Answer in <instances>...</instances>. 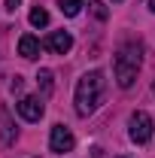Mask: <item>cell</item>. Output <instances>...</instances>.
I'll use <instances>...</instances> for the list:
<instances>
[{
  "instance_id": "5",
  "label": "cell",
  "mask_w": 155,
  "mask_h": 158,
  "mask_svg": "<svg viewBox=\"0 0 155 158\" xmlns=\"http://www.w3.org/2000/svg\"><path fill=\"white\" fill-rule=\"evenodd\" d=\"M15 110L24 122H40L43 113H46V103H43V98H21L15 103Z\"/></svg>"
},
{
  "instance_id": "12",
  "label": "cell",
  "mask_w": 155,
  "mask_h": 158,
  "mask_svg": "<svg viewBox=\"0 0 155 158\" xmlns=\"http://www.w3.org/2000/svg\"><path fill=\"white\" fill-rule=\"evenodd\" d=\"M91 9H94L97 19H107V9H103V3H100V0H94V3H91Z\"/></svg>"
},
{
  "instance_id": "3",
  "label": "cell",
  "mask_w": 155,
  "mask_h": 158,
  "mask_svg": "<svg viewBox=\"0 0 155 158\" xmlns=\"http://www.w3.org/2000/svg\"><path fill=\"white\" fill-rule=\"evenodd\" d=\"M152 116L146 113V110H137V113H131V118H128V137L134 140V143H149L152 140Z\"/></svg>"
},
{
  "instance_id": "6",
  "label": "cell",
  "mask_w": 155,
  "mask_h": 158,
  "mask_svg": "<svg viewBox=\"0 0 155 158\" xmlns=\"http://www.w3.org/2000/svg\"><path fill=\"white\" fill-rule=\"evenodd\" d=\"M43 49H49V52H55V55H67V52L73 49V37H70L67 31H52L49 37L43 40Z\"/></svg>"
},
{
  "instance_id": "15",
  "label": "cell",
  "mask_w": 155,
  "mask_h": 158,
  "mask_svg": "<svg viewBox=\"0 0 155 158\" xmlns=\"http://www.w3.org/2000/svg\"><path fill=\"white\" fill-rule=\"evenodd\" d=\"M152 91H155V82H152Z\"/></svg>"
},
{
  "instance_id": "4",
  "label": "cell",
  "mask_w": 155,
  "mask_h": 158,
  "mask_svg": "<svg viewBox=\"0 0 155 158\" xmlns=\"http://www.w3.org/2000/svg\"><path fill=\"white\" fill-rule=\"evenodd\" d=\"M76 146V137H73V131L67 128V125H52V134H49V149L52 152H70Z\"/></svg>"
},
{
  "instance_id": "2",
  "label": "cell",
  "mask_w": 155,
  "mask_h": 158,
  "mask_svg": "<svg viewBox=\"0 0 155 158\" xmlns=\"http://www.w3.org/2000/svg\"><path fill=\"white\" fill-rule=\"evenodd\" d=\"M140 64H143V49L140 43H122L116 52V82L119 88H131L134 85L137 73H140Z\"/></svg>"
},
{
  "instance_id": "9",
  "label": "cell",
  "mask_w": 155,
  "mask_h": 158,
  "mask_svg": "<svg viewBox=\"0 0 155 158\" xmlns=\"http://www.w3.org/2000/svg\"><path fill=\"white\" fill-rule=\"evenodd\" d=\"M37 85H40V94H43V98H52V91H55L52 70H40V73H37Z\"/></svg>"
},
{
  "instance_id": "7",
  "label": "cell",
  "mask_w": 155,
  "mask_h": 158,
  "mask_svg": "<svg viewBox=\"0 0 155 158\" xmlns=\"http://www.w3.org/2000/svg\"><path fill=\"white\" fill-rule=\"evenodd\" d=\"M19 137V131H15V125H12V118L6 110H0V140H3V146H12Z\"/></svg>"
},
{
  "instance_id": "10",
  "label": "cell",
  "mask_w": 155,
  "mask_h": 158,
  "mask_svg": "<svg viewBox=\"0 0 155 158\" xmlns=\"http://www.w3.org/2000/svg\"><path fill=\"white\" fill-rule=\"evenodd\" d=\"M82 3H85V0H58V9L64 12V15H70V19H73V15H79Z\"/></svg>"
},
{
  "instance_id": "14",
  "label": "cell",
  "mask_w": 155,
  "mask_h": 158,
  "mask_svg": "<svg viewBox=\"0 0 155 158\" xmlns=\"http://www.w3.org/2000/svg\"><path fill=\"white\" fill-rule=\"evenodd\" d=\"M149 9H152V12H155V0H149Z\"/></svg>"
},
{
  "instance_id": "8",
  "label": "cell",
  "mask_w": 155,
  "mask_h": 158,
  "mask_svg": "<svg viewBox=\"0 0 155 158\" xmlns=\"http://www.w3.org/2000/svg\"><path fill=\"white\" fill-rule=\"evenodd\" d=\"M19 55H21V58H27V61H34L40 55V40L31 37V34H24V37L19 40Z\"/></svg>"
},
{
  "instance_id": "11",
  "label": "cell",
  "mask_w": 155,
  "mask_h": 158,
  "mask_svg": "<svg viewBox=\"0 0 155 158\" xmlns=\"http://www.w3.org/2000/svg\"><path fill=\"white\" fill-rule=\"evenodd\" d=\"M31 24H34V27H46V24H49V12H46L43 6H34V9H31Z\"/></svg>"
},
{
  "instance_id": "13",
  "label": "cell",
  "mask_w": 155,
  "mask_h": 158,
  "mask_svg": "<svg viewBox=\"0 0 155 158\" xmlns=\"http://www.w3.org/2000/svg\"><path fill=\"white\" fill-rule=\"evenodd\" d=\"M19 3H21V0H6V9H15Z\"/></svg>"
},
{
  "instance_id": "1",
  "label": "cell",
  "mask_w": 155,
  "mask_h": 158,
  "mask_svg": "<svg viewBox=\"0 0 155 158\" xmlns=\"http://www.w3.org/2000/svg\"><path fill=\"white\" fill-rule=\"evenodd\" d=\"M107 91V79H103V70H88L85 76L76 82V94H73V103H76V113L82 118L91 116L97 106H100V98Z\"/></svg>"
}]
</instances>
